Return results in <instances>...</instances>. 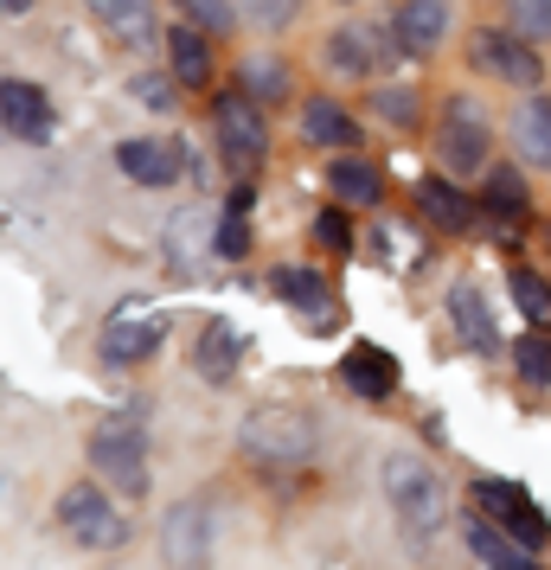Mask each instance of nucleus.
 Instances as JSON below:
<instances>
[{
    "mask_svg": "<svg viewBox=\"0 0 551 570\" xmlns=\"http://www.w3.org/2000/svg\"><path fill=\"white\" fill-rule=\"evenodd\" d=\"M385 507H392V519L404 525V539L423 544L436 539V525H443V481H436V468L423 462V455H385Z\"/></svg>",
    "mask_w": 551,
    "mask_h": 570,
    "instance_id": "obj_1",
    "label": "nucleus"
},
{
    "mask_svg": "<svg viewBox=\"0 0 551 570\" xmlns=\"http://www.w3.org/2000/svg\"><path fill=\"white\" fill-rule=\"evenodd\" d=\"M237 449L257 468H302L315 455V423L302 411H283V404H257L237 423Z\"/></svg>",
    "mask_w": 551,
    "mask_h": 570,
    "instance_id": "obj_2",
    "label": "nucleus"
},
{
    "mask_svg": "<svg viewBox=\"0 0 551 570\" xmlns=\"http://www.w3.org/2000/svg\"><path fill=\"white\" fill-rule=\"evenodd\" d=\"M436 160L449 167V180H488L494 141H488V116L469 97H449L436 116Z\"/></svg>",
    "mask_w": 551,
    "mask_h": 570,
    "instance_id": "obj_3",
    "label": "nucleus"
},
{
    "mask_svg": "<svg viewBox=\"0 0 551 570\" xmlns=\"http://www.w3.org/2000/svg\"><path fill=\"white\" fill-rule=\"evenodd\" d=\"M90 468H97L116 493L141 500L148 481H155V474H148V449H141V423H135V416H104L97 436H90Z\"/></svg>",
    "mask_w": 551,
    "mask_h": 570,
    "instance_id": "obj_4",
    "label": "nucleus"
},
{
    "mask_svg": "<svg viewBox=\"0 0 551 570\" xmlns=\"http://www.w3.org/2000/svg\"><path fill=\"white\" fill-rule=\"evenodd\" d=\"M211 135H218V155L232 160L237 174H257L269 160V122H263V104L250 90H225L211 104Z\"/></svg>",
    "mask_w": 551,
    "mask_h": 570,
    "instance_id": "obj_5",
    "label": "nucleus"
},
{
    "mask_svg": "<svg viewBox=\"0 0 551 570\" xmlns=\"http://www.w3.org/2000/svg\"><path fill=\"white\" fill-rule=\"evenodd\" d=\"M58 525H65L78 544H97V551L129 539V519L116 513V500H109L97 481H78V488L58 493Z\"/></svg>",
    "mask_w": 551,
    "mask_h": 570,
    "instance_id": "obj_6",
    "label": "nucleus"
},
{
    "mask_svg": "<svg viewBox=\"0 0 551 570\" xmlns=\"http://www.w3.org/2000/svg\"><path fill=\"white\" fill-rule=\"evenodd\" d=\"M474 71H488L494 83H513V90H539V78H545V65H539V46L525 39V32L513 27H494V32H474Z\"/></svg>",
    "mask_w": 551,
    "mask_h": 570,
    "instance_id": "obj_7",
    "label": "nucleus"
},
{
    "mask_svg": "<svg viewBox=\"0 0 551 570\" xmlns=\"http://www.w3.org/2000/svg\"><path fill=\"white\" fill-rule=\"evenodd\" d=\"M160 334H167V314L148 302V295H129V302H116L104 321V360L109 365H135L148 360L160 346Z\"/></svg>",
    "mask_w": 551,
    "mask_h": 570,
    "instance_id": "obj_8",
    "label": "nucleus"
},
{
    "mask_svg": "<svg viewBox=\"0 0 551 570\" xmlns=\"http://www.w3.org/2000/svg\"><path fill=\"white\" fill-rule=\"evenodd\" d=\"M397 52H404V46H397L392 27L346 20V27L327 39V71H341V78H372V71H392Z\"/></svg>",
    "mask_w": 551,
    "mask_h": 570,
    "instance_id": "obj_9",
    "label": "nucleus"
},
{
    "mask_svg": "<svg viewBox=\"0 0 551 570\" xmlns=\"http://www.w3.org/2000/svg\"><path fill=\"white\" fill-rule=\"evenodd\" d=\"M474 507H481L488 519H500V525H506L513 539H525L532 551H539V544L551 539L545 507H539V500H532V493H525L520 481H500V474H481V481H474Z\"/></svg>",
    "mask_w": 551,
    "mask_h": 570,
    "instance_id": "obj_10",
    "label": "nucleus"
},
{
    "mask_svg": "<svg viewBox=\"0 0 551 570\" xmlns=\"http://www.w3.org/2000/svg\"><path fill=\"white\" fill-rule=\"evenodd\" d=\"M211 544H218V507L211 500H180L167 513V532H160V558L167 564H206Z\"/></svg>",
    "mask_w": 551,
    "mask_h": 570,
    "instance_id": "obj_11",
    "label": "nucleus"
},
{
    "mask_svg": "<svg viewBox=\"0 0 551 570\" xmlns=\"http://www.w3.org/2000/svg\"><path fill=\"white\" fill-rule=\"evenodd\" d=\"M116 167L135 186H180L186 141H174V135H129V141H116Z\"/></svg>",
    "mask_w": 551,
    "mask_h": 570,
    "instance_id": "obj_12",
    "label": "nucleus"
},
{
    "mask_svg": "<svg viewBox=\"0 0 551 570\" xmlns=\"http://www.w3.org/2000/svg\"><path fill=\"white\" fill-rule=\"evenodd\" d=\"M0 116H7V135L13 141H52V97L27 78L0 83Z\"/></svg>",
    "mask_w": 551,
    "mask_h": 570,
    "instance_id": "obj_13",
    "label": "nucleus"
},
{
    "mask_svg": "<svg viewBox=\"0 0 551 570\" xmlns=\"http://www.w3.org/2000/svg\"><path fill=\"white\" fill-rule=\"evenodd\" d=\"M392 32L411 58H430L449 39V0H397L392 7Z\"/></svg>",
    "mask_w": 551,
    "mask_h": 570,
    "instance_id": "obj_14",
    "label": "nucleus"
},
{
    "mask_svg": "<svg viewBox=\"0 0 551 570\" xmlns=\"http://www.w3.org/2000/svg\"><path fill=\"white\" fill-rule=\"evenodd\" d=\"M341 385L353 391V397H392L397 391V360L385 353V346H372V340H360V346H346L341 360Z\"/></svg>",
    "mask_w": 551,
    "mask_h": 570,
    "instance_id": "obj_15",
    "label": "nucleus"
},
{
    "mask_svg": "<svg viewBox=\"0 0 551 570\" xmlns=\"http://www.w3.org/2000/svg\"><path fill=\"white\" fill-rule=\"evenodd\" d=\"M449 321H455V340L469 353H500V327H494V314H488V295L474 283L449 288Z\"/></svg>",
    "mask_w": 551,
    "mask_h": 570,
    "instance_id": "obj_16",
    "label": "nucleus"
},
{
    "mask_svg": "<svg viewBox=\"0 0 551 570\" xmlns=\"http://www.w3.org/2000/svg\"><path fill=\"white\" fill-rule=\"evenodd\" d=\"M469 551L481 558V564H494V570H532L539 564V551H532L525 539H513V532H506L500 519H488V513L469 519Z\"/></svg>",
    "mask_w": 551,
    "mask_h": 570,
    "instance_id": "obj_17",
    "label": "nucleus"
},
{
    "mask_svg": "<svg viewBox=\"0 0 551 570\" xmlns=\"http://www.w3.org/2000/svg\"><path fill=\"white\" fill-rule=\"evenodd\" d=\"M167 58H174V83H180V90H206L211 83V39H206V27H193V20L167 27Z\"/></svg>",
    "mask_w": 551,
    "mask_h": 570,
    "instance_id": "obj_18",
    "label": "nucleus"
},
{
    "mask_svg": "<svg viewBox=\"0 0 551 570\" xmlns=\"http://www.w3.org/2000/svg\"><path fill=\"white\" fill-rule=\"evenodd\" d=\"M417 212L436 225V232H449V237H462L474 218H481V212L455 193V180H436V174H423V180H417Z\"/></svg>",
    "mask_w": 551,
    "mask_h": 570,
    "instance_id": "obj_19",
    "label": "nucleus"
},
{
    "mask_svg": "<svg viewBox=\"0 0 551 570\" xmlns=\"http://www.w3.org/2000/svg\"><path fill=\"white\" fill-rule=\"evenodd\" d=\"M513 148L525 167H545L551 174V97H525L513 109Z\"/></svg>",
    "mask_w": 551,
    "mask_h": 570,
    "instance_id": "obj_20",
    "label": "nucleus"
},
{
    "mask_svg": "<svg viewBox=\"0 0 551 570\" xmlns=\"http://www.w3.org/2000/svg\"><path fill=\"white\" fill-rule=\"evenodd\" d=\"M237 353H244V340H237L232 321H206V327H199V346H193V365H199L206 385H225L232 365H237Z\"/></svg>",
    "mask_w": 551,
    "mask_h": 570,
    "instance_id": "obj_21",
    "label": "nucleus"
},
{
    "mask_svg": "<svg viewBox=\"0 0 551 570\" xmlns=\"http://www.w3.org/2000/svg\"><path fill=\"white\" fill-rule=\"evenodd\" d=\"M302 141H315V148H353L360 141V122L334 97H308L302 104Z\"/></svg>",
    "mask_w": 551,
    "mask_h": 570,
    "instance_id": "obj_22",
    "label": "nucleus"
},
{
    "mask_svg": "<svg viewBox=\"0 0 551 570\" xmlns=\"http://www.w3.org/2000/svg\"><path fill=\"white\" fill-rule=\"evenodd\" d=\"M327 186H334V199L341 206H378L385 199V180H378V167L360 155H341L334 167H327Z\"/></svg>",
    "mask_w": 551,
    "mask_h": 570,
    "instance_id": "obj_23",
    "label": "nucleus"
},
{
    "mask_svg": "<svg viewBox=\"0 0 551 570\" xmlns=\"http://www.w3.org/2000/svg\"><path fill=\"white\" fill-rule=\"evenodd\" d=\"M237 90H250L263 109H276V104H289L295 78L276 65V58H244V65H237Z\"/></svg>",
    "mask_w": 551,
    "mask_h": 570,
    "instance_id": "obj_24",
    "label": "nucleus"
},
{
    "mask_svg": "<svg viewBox=\"0 0 551 570\" xmlns=\"http://www.w3.org/2000/svg\"><path fill=\"white\" fill-rule=\"evenodd\" d=\"M104 27L122 46H148L155 39V13H148V0H116V7H104Z\"/></svg>",
    "mask_w": 551,
    "mask_h": 570,
    "instance_id": "obj_25",
    "label": "nucleus"
},
{
    "mask_svg": "<svg viewBox=\"0 0 551 570\" xmlns=\"http://www.w3.org/2000/svg\"><path fill=\"white\" fill-rule=\"evenodd\" d=\"M366 109L378 116V122H385V129H417V116H423V97H417V90H404V83H392V90L378 83Z\"/></svg>",
    "mask_w": 551,
    "mask_h": 570,
    "instance_id": "obj_26",
    "label": "nucleus"
},
{
    "mask_svg": "<svg viewBox=\"0 0 551 570\" xmlns=\"http://www.w3.org/2000/svg\"><path fill=\"white\" fill-rule=\"evenodd\" d=\"M513 365H520L525 385H539V391L551 385V340H545V327H532V334L513 346Z\"/></svg>",
    "mask_w": 551,
    "mask_h": 570,
    "instance_id": "obj_27",
    "label": "nucleus"
},
{
    "mask_svg": "<svg viewBox=\"0 0 551 570\" xmlns=\"http://www.w3.org/2000/svg\"><path fill=\"white\" fill-rule=\"evenodd\" d=\"M506 288H513V302H520L525 321H532V327H545V321H551V288L539 283L532 269H513V276H506Z\"/></svg>",
    "mask_w": 551,
    "mask_h": 570,
    "instance_id": "obj_28",
    "label": "nucleus"
},
{
    "mask_svg": "<svg viewBox=\"0 0 551 570\" xmlns=\"http://www.w3.org/2000/svg\"><path fill=\"white\" fill-rule=\"evenodd\" d=\"M167 257H174L180 276H199V257H206V250H199V218H174V225H167Z\"/></svg>",
    "mask_w": 551,
    "mask_h": 570,
    "instance_id": "obj_29",
    "label": "nucleus"
},
{
    "mask_svg": "<svg viewBox=\"0 0 551 570\" xmlns=\"http://www.w3.org/2000/svg\"><path fill=\"white\" fill-rule=\"evenodd\" d=\"M506 27L525 32L532 46H551V0H506Z\"/></svg>",
    "mask_w": 551,
    "mask_h": 570,
    "instance_id": "obj_30",
    "label": "nucleus"
},
{
    "mask_svg": "<svg viewBox=\"0 0 551 570\" xmlns=\"http://www.w3.org/2000/svg\"><path fill=\"white\" fill-rule=\"evenodd\" d=\"M174 7H180V20H193L206 32H232L244 20V7H232V0H174Z\"/></svg>",
    "mask_w": 551,
    "mask_h": 570,
    "instance_id": "obj_31",
    "label": "nucleus"
},
{
    "mask_svg": "<svg viewBox=\"0 0 551 570\" xmlns=\"http://www.w3.org/2000/svg\"><path fill=\"white\" fill-rule=\"evenodd\" d=\"M250 250V225H244V206H225V218L211 225V257H244Z\"/></svg>",
    "mask_w": 551,
    "mask_h": 570,
    "instance_id": "obj_32",
    "label": "nucleus"
},
{
    "mask_svg": "<svg viewBox=\"0 0 551 570\" xmlns=\"http://www.w3.org/2000/svg\"><path fill=\"white\" fill-rule=\"evenodd\" d=\"M237 7H244V20L257 32H283L302 13V0H237Z\"/></svg>",
    "mask_w": 551,
    "mask_h": 570,
    "instance_id": "obj_33",
    "label": "nucleus"
},
{
    "mask_svg": "<svg viewBox=\"0 0 551 570\" xmlns=\"http://www.w3.org/2000/svg\"><path fill=\"white\" fill-rule=\"evenodd\" d=\"M174 90H180V83H167L160 71H135V78H129V97L141 109H160V116L174 109Z\"/></svg>",
    "mask_w": 551,
    "mask_h": 570,
    "instance_id": "obj_34",
    "label": "nucleus"
},
{
    "mask_svg": "<svg viewBox=\"0 0 551 570\" xmlns=\"http://www.w3.org/2000/svg\"><path fill=\"white\" fill-rule=\"evenodd\" d=\"M315 244L321 250H353V225H346L341 212H321L315 218Z\"/></svg>",
    "mask_w": 551,
    "mask_h": 570,
    "instance_id": "obj_35",
    "label": "nucleus"
},
{
    "mask_svg": "<svg viewBox=\"0 0 551 570\" xmlns=\"http://www.w3.org/2000/svg\"><path fill=\"white\" fill-rule=\"evenodd\" d=\"M0 7H7V20H20V13H27L32 0H0Z\"/></svg>",
    "mask_w": 551,
    "mask_h": 570,
    "instance_id": "obj_36",
    "label": "nucleus"
},
{
    "mask_svg": "<svg viewBox=\"0 0 551 570\" xmlns=\"http://www.w3.org/2000/svg\"><path fill=\"white\" fill-rule=\"evenodd\" d=\"M90 7H97V13H104V7H116V0H90Z\"/></svg>",
    "mask_w": 551,
    "mask_h": 570,
    "instance_id": "obj_37",
    "label": "nucleus"
}]
</instances>
